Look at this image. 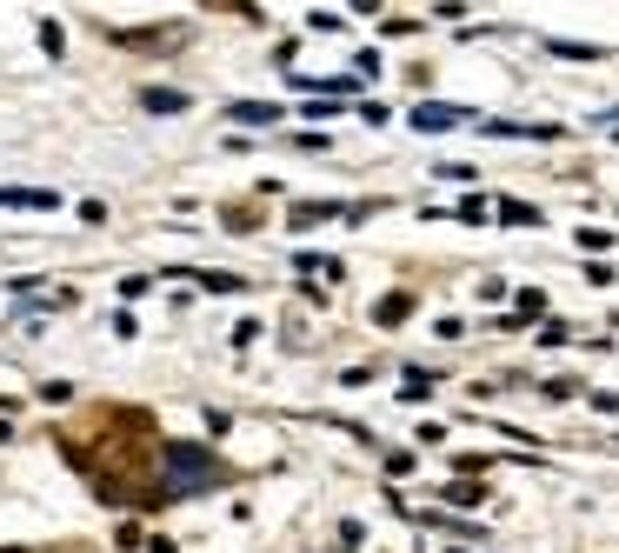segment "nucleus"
Instances as JSON below:
<instances>
[{
	"label": "nucleus",
	"instance_id": "423d86ee",
	"mask_svg": "<svg viewBox=\"0 0 619 553\" xmlns=\"http://www.w3.org/2000/svg\"><path fill=\"white\" fill-rule=\"evenodd\" d=\"M500 220H513V227H540V214L526 207V200H500Z\"/></svg>",
	"mask_w": 619,
	"mask_h": 553
},
{
	"label": "nucleus",
	"instance_id": "f03ea898",
	"mask_svg": "<svg viewBox=\"0 0 619 553\" xmlns=\"http://www.w3.org/2000/svg\"><path fill=\"white\" fill-rule=\"evenodd\" d=\"M460 120H467L460 107H439V101H420V107H413V127H420V134H447V127H460Z\"/></svg>",
	"mask_w": 619,
	"mask_h": 553
},
{
	"label": "nucleus",
	"instance_id": "f257e3e1",
	"mask_svg": "<svg viewBox=\"0 0 619 553\" xmlns=\"http://www.w3.org/2000/svg\"><path fill=\"white\" fill-rule=\"evenodd\" d=\"M220 466L200 440H167L160 447V500H194V494H214Z\"/></svg>",
	"mask_w": 619,
	"mask_h": 553
},
{
	"label": "nucleus",
	"instance_id": "0eeeda50",
	"mask_svg": "<svg viewBox=\"0 0 619 553\" xmlns=\"http://www.w3.org/2000/svg\"><path fill=\"white\" fill-rule=\"evenodd\" d=\"M0 207H54V194H27V187H8Z\"/></svg>",
	"mask_w": 619,
	"mask_h": 553
},
{
	"label": "nucleus",
	"instance_id": "20e7f679",
	"mask_svg": "<svg viewBox=\"0 0 619 553\" xmlns=\"http://www.w3.org/2000/svg\"><path fill=\"white\" fill-rule=\"evenodd\" d=\"M140 107H147V114H187L194 101H187L181 88H147V94H140Z\"/></svg>",
	"mask_w": 619,
	"mask_h": 553
},
{
	"label": "nucleus",
	"instance_id": "7ed1b4c3",
	"mask_svg": "<svg viewBox=\"0 0 619 553\" xmlns=\"http://www.w3.org/2000/svg\"><path fill=\"white\" fill-rule=\"evenodd\" d=\"M227 120H240V127H274V120H287V114H280L274 101H233Z\"/></svg>",
	"mask_w": 619,
	"mask_h": 553
},
{
	"label": "nucleus",
	"instance_id": "39448f33",
	"mask_svg": "<svg viewBox=\"0 0 619 553\" xmlns=\"http://www.w3.org/2000/svg\"><path fill=\"white\" fill-rule=\"evenodd\" d=\"M406 313H413V293H387V300L374 307V321H380V327H400Z\"/></svg>",
	"mask_w": 619,
	"mask_h": 553
},
{
	"label": "nucleus",
	"instance_id": "6e6552de",
	"mask_svg": "<svg viewBox=\"0 0 619 553\" xmlns=\"http://www.w3.org/2000/svg\"><path fill=\"white\" fill-rule=\"evenodd\" d=\"M553 54H566V60H599V47H586V41H547Z\"/></svg>",
	"mask_w": 619,
	"mask_h": 553
},
{
	"label": "nucleus",
	"instance_id": "9d476101",
	"mask_svg": "<svg viewBox=\"0 0 619 553\" xmlns=\"http://www.w3.org/2000/svg\"><path fill=\"white\" fill-rule=\"evenodd\" d=\"M200 287H207V293H240V280H233V274H200Z\"/></svg>",
	"mask_w": 619,
	"mask_h": 553
},
{
	"label": "nucleus",
	"instance_id": "1a4fd4ad",
	"mask_svg": "<svg viewBox=\"0 0 619 553\" xmlns=\"http://www.w3.org/2000/svg\"><path fill=\"white\" fill-rule=\"evenodd\" d=\"M447 500H454V507H480V487H473V481H454Z\"/></svg>",
	"mask_w": 619,
	"mask_h": 553
}]
</instances>
